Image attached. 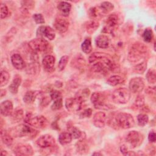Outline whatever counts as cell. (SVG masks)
<instances>
[{"label": "cell", "instance_id": "cell-9", "mask_svg": "<svg viewBox=\"0 0 156 156\" xmlns=\"http://www.w3.org/2000/svg\"><path fill=\"white\" fill-rule=\"evenodd\" d=\"M126 140L131 147H136L142 143L143 137L140 132L133 130L127 133Z\"/></svg>", "mask_w": 156, "mask_h": 156}, {"label": "cell", "instance_id": "cell-16", "mask_svg": "<svg viewBox=\"0 0 156 156\" xmlns=\"http://www.w3.org/2000/svg\"><path fill=\"white\" fill-rule=\"evenodd\" d=\"M42 63L44 69L48 73H51L54 70L55 58L51 55H46L43 59Z\"/></svg>", "mask_w": 156, "mask_h": 156}, {"label": "cell", "instance_id": "cell-38", "mask_svg": "<svg viewBox=\"0 0 156 156\" xmlns=\"http://www.w3.org/2000/svg\"><path fill=\"white\" fill-rule=\"evenodd\" d=\"M143 37L146 42H151L153 38V32L150 29H146L143 32Z\"/></svg>", "mask_w": 156, "mask_h": 156}, {"label": "cell", "instance_id": "cell-32", "mask_svg": "<svg viewBox=\"0 0 156 156\" xmlns=\"http://www.w3.org/2000/svg\"><path fill=\"white\" fill-rule=\"evenodd\" d=\"M99 8L101 10L102 13H108V12L112 11L113 9L114 6L111 2L105 1V2H103L101 4V5H100Z\"/></svg>", "mask_w": 156, "mask_h": 156}, {"label": "cell", "instance_id": "cell-35", "mask_svg": "<svg viewBox=\"0 0 156 156\" xmlns=\"http://www.w3.org/2000/svg\"><path fill=\"white\" fill-rule=\"evenodd\" d=\"M146 77L149 83L152 84L155 83L156 81L155 71L154 69H149L146 75Z\"/></svg>", "mask_w": 156, "mask_h": 156}, {"label": "cell", "instance_id": "cell-15", "mask_svg": "<svg viewBox=\"0 0 156 156\" xmlns=\"http://www.w3.org/2000/svg\"><path fill=\"white\" fill-rule=\"evenodd\" d=\"M13 153L16 155H31L34 151L32 147L27 144H18L13 148Z\"/></svg>", "mask_w": 156, "mask_h": 156}, {"label": "cell", "instance_id": "cell-39", "mask_svg": "<svg viewBox=\"0 0 156 156\" xmlns=\"http://www.w3.org/2000/svg\"><path fill=\"white\" fill-rule=\"evenodd\" d=\"M68 58H69V57L67 55H63L60 58V59L58 62V68L59 71H62L65 69V68L66 66V64L68 63Z\"/></svg>", "mask_w": 156, "mask_h": 156}, {"label": "cell", "instance_id": "cell-36", "mask_svg": "<svg viewBox=\"0 0 156 156\" xmlns=\"http://www.w3.org/2000/svg\"><path fill=\"white\" fill-rule=\"evenodd\" d=\"M137 121H138V124L140 126H145L148 121H149V118L148 116L146 114H140L137 116Z\"/></svg>", "mask_w": 156, "mask_h": 156}, {"label": "cell", "instance_id": "cell-8", "mask_svg": "<svg viewBox=\"0 0 156 156\" xmlns=\"http://www.w3.org/2000/svg\"><path fill=\"white\" fill-rule=\"evenodd\" d=\"M29 46L34 52H44L48 50L49 43L43 38H37L30 41Z\"/></svg>", "mask_w": 156, "mask_h": 156}, {"label": "cell", "instance_id": "cell-6", "mask_svg": "<svg viewBox=\"0 0 156 156\" xmlns=\"http://www.w3.org/2000/svg\"><path fill=\"white\" fill-rule=\"evenodd\" d=\"M91 101L96 108L108 110L112 108V106L105 102V96L100 92L93 93L91 97Z\"/></svg>", "mask_w": 156, "mask_h": 156}, {"label": "cell", "instance_id": "cell-44", "mask_svg": "<svg viewBox=\"0 0 156 156\" xmlns=\"http://www.w3.org/2000/svg\"><path fill=\"white\" fill-rule=\"evenodd\" d=\"M71 134L72 135V137L74 139H77V138H79L81 136H82V132L78 129L76 127H73L71 129Z\"/></svg>", "mask_w": 156, "mask_h": 156}, {"label": "cell", "instance_id": "cell-18", "mask_svg": "<svg viewBox=\"0 0 156 156\" xmlns=\"http://www.w3.org/2000/svg\"><path fill=\"white\" fill-rule=\"evenodd\" d=\"M106 116L102 112H99L96 113L93 116V123L94 125L99 128H102L105 124Z\"/></svg>", "mask_w": 156, "mask_h": 156}, {"label": "cell", "instance_id": "cell-42", "mask_svg": "<svg viewBox=\"0 0 156 156\" xmlns=\"http://www.w3.org/2000/svg\"><path fill=\"white\" fill-rule=\"evenodd\" d=\"M34 2L32 1H25L22 2V8L26 10L27 11L29 9H31L34 6Z\"/></svg>", "mask_w": 156, "mask_h": 156}, {"label": "cell", "instance_id": "cell-47", "mask_svg": "<svg viewBox=\"0 0 156 156\" xmlns=\"http://www.w3.org/2000/svg\"><path fill=\"white\" fill-rule=\"evenodd\" d=\"M50 98L53 101H55L57 99H61L62 98L61 93L57 90H52L50 93Z\"/></svg>", "mask_w": 156, "mask_h": 156}, {"label": "cell", "instance_id": "cell-2", "mask_svg": "<svg viewBox=\"0 0 156 156\" xmlns=\"http://www.w3.org/2000/svg\"><path fill=\"white\" fill-rule=\"evenodd\" d=\"M115 120L117 126L124 129H130L135 125L133 116L127 113H119L115 116Z\"/></svg>", "mask_w": 156, "mask_h": 156}, {"label": "cell", "instance_id": "cell-23", "mask_svg": "<svg viewBox=\"0 0 156 156\" xmlns=\"http://www.w3.org/2000/svg\"><path fill=\"white\" fill-rule=\"evenodd\" d=\"M21 83V78L19 75H16L12 82V83L9 85V91L12 94H16L18 92V87Z\"/></svg>", "mask_w": 156, "mask_h": 156}, {"label": "cell", "instance_id": "cell-12", "mask_svg": "<svg viewBox=\"0 0 156 156\" xmlns=\"http://www.w3.org/2000/svg\"><path fill=\"white\" fill-rule=\"evenodd\" d=\"M129 87V91L133 93H140L144 87V81L141 77H134L130 80Z\"/></svg>", "mask_w": 156, "mask_h": 156}, {"label": "cell", "instance_id": "cell-10", "mask_svg": "<svg viewBox=\"0 0 156 156\" xmlns=\"http://www.w3.org/2000/svg\"><path fill=\"white\" fill-rule=\"evenodd\" d=\"M82 102L76 97L67 98L65 101V107L71 112H77L79 111L82 105Z\"/></svg>", "mask_w": 156, "mask_h": 156}, {"label": "cell", "instance_id": "cell-4", "mask_svg": "<svg viewBox=\"0 0 156 156\" xmlns=\"http://www.w3.org/2000/svg\"><path fill=\"white\" fill-rule=\"evenodd\" d=\"M13 135L19 137H28L30 138H34L38 133V131L31 127L25 124H21L16 126L12 131Z\"/></svg>", "mask_w": 156, "mask_h": 156}, {"label": "cell", "instance_id": "cell-45", "mask_svg": "<svg viewBox=\"0 0 156 156\" xmlns=\"http://www.w3.org/2000/svg\"><path fill=\"white\" fill-rule=\"evenodd\" d=\"M62 98L54 101L53 104L51 106V108L54 110H59L62 107Z\"/></svg>", "mask_w": 156, "mask_h": 156}, {"label": "cell", "instance_id": "cell-5", "mask_svg": "<svg viewBox=\"0 0 156 156\" xmlns=\"http://www.w3.org/2000/svg\"><path fill=\"white\" fill-rule=\"evenodd\" d=\"M24 121L30 126L38 129H44L48 124V121L44 116H36L33 117L30 113L26 115Z\"/></svg>", "mask_w": 156, "mask_h": 156}, {"label": "cell", "instance_id": "cell-1", "mask_svg": "<svg viewBox=\"0 0 156 156\" xmlns=\"http://www.w3.org/2000/svg\"><path fill=\"white\" fill-rule=\"evenodd\" d=\"M147 48L143 43H136L131 48L129 55L128 59L131 62H136L140 60L146 54Z\"/></svg>", "mask_w": 156, "mask_h": 156}, {"label": "cell", "instance_id": "cell-43", "mask_svg": "<svg viewBox=\"0 0 156 156\" xmlns=\"http://www.w3.org/2000/svg\"><path fill=\"white\" fill-rule=\"evenodd\" d=\"M0 12H1L0 16H1V19L5 18L7 16L8 13H9V10H8V8H7V7L5 4H2V3L1 4Z\"/></svg>", "mask_w": 156, "mask_h": 156}, {"label": "cell", "instance_id": "cell-24", "mask_svg": "<svg viewBox=\"0 0 156 156\" xmlns=\"http://www.w3.org/2000/svg\"><path fill=\"white\" fill-rule=\"evenodd\" d=\"M99 24L98 21L91 20L85 23V27L86 31L88 34H92L97 29V28L99 27Z\"/></svg>", "mask_w": 156, "mask_h": 156}, {"label": "cell", "instance_id": "cell-40", "mask_svg": "<svg viewBox=\"0 0 156 156\" xmlns=\"http://www.w3.org/2000/svg\"><path fill=\"white\" fill-rule=\"evenodd\" d=\"M76 148L77 151L80 152L82 154H83L85 151L87 152L88 151V145L83 140H80L78 143H77L76 144Z\"/></svg>", "mask_w": 156, "mask_h": 156}, {"label": "cell", "instance_id": "cell-28", "mask_svg": "<svg viewBox=\"0 0 156 156\" xmlns=\"http://www.w3.org/2000/svg\"><path fill=\"white\" fill-rule=\"evenodd\" d=\"M102 11L99 7H91L88 10V15L89 16L94 20H96L97 18L101 16Z\"/></svg>", "mask_w": 156, "mask_h": 156}, {"label": "cell", "instance_id": "cell-11", "mask_svg": "<svg viewBox=\"0 0 156 156\" xmlns=\"http://www.w3.org/2000/svg\"><path fill=\"white\" fill-rule=\"evenodd\" d=\"M37 36L38 38L45 37L48 39L52 40L55 37V34L54 29L51 27L41 26L39 27L37 30Z\"/></svg>", "mask_w": 156, "mask_h": 156}, {"label": "cell", "instance_id": "cell-17", "mask_svg": "<svg viewBox=\"0 0 156 156\" xmlns=\"http://www.w3.org/2000/svg\"><path fill=\"white\" fill-rule=\"evenodd\" d=\"M69 23L63 18H57L54 23V29L60 33H64L67 31Z\"/></svg>", "mask_w": 156, "mask_h": 156}, {"label": "cell", "instance_id": "cell-20", "mask_svg": "<svg viewBox=\"0 0 156 156\" xmlns=\"http://www.w3.org/2000/svg\"><path fill=\"white\" fill-rule=\"evenodd\" d=\"M13 66L17 69H22L25 66V63L21 56L18 54H14L11 57Z\"/></svg>", "mask_w": 156, "mask_h": 156}, {"label": "cell", "instance_id": "cell-29", "mask_svg": "<svg viewBox=\"0 0 156 156\" xmlns=\"http://www.w3.org/2000/svg\"><path fill=\"white\" fill-rule=\"evenodd\" d=\"M89 94H90V90L88 88H85V89L79 90L76 93L75 97L78 98L82 102H83L87 101Z\"/></svg>", "mask_w": 156, "mask_h": 156}, {"label": "cell", "instance_id": "cell-50", "mask_svg": "<svg viewBox=\"0 0 156 156\" xmlns=\"http://www.w3.org/2000/svg\"><path fill=\"white\" fill-rule=\"evenodd\" d=\"M148 139L149 140V141L152 142V143H154L155 141V132L152 130L149 132V135H148Z\"/></svg>", "mask_w": 156, "mask_h": 156}, {"label": "cell", "instance_id": "cell-26", "mask_svg": "<svg viewBox=\"0 0 156 156\" xmlns=\"http://www.w3.org/2000/svg\"><path fill=\"white\" fill-rule=\"evenodd\" d=\"M38 94L39 93H37V91H29L24 96L23 101L26 104H31L35 101Z\"/></svg>", "mask_w": 156, "mask_h": 156}, {"label": "cell", "instance_id": "cell-13", "mask_svg": "<svg viewBox=\"0 0 156 156\" xmlns=\"http://www.w3.org/2000/svg\"><path fill=\"white\" fill-rule=\"evenodd\" d=\"M37 144L41 147L48 148L54 146L55 144V140L51 135L46 134L38 138L37 140Z\"/></svg>", "mask_w": 156, "mask_h": 156}, {"label": "cell", "instance_id": "cell-27", "mask_svg": "<svg viewBox=\"0 0 156 156\" xmlns=\"http://www.w3.org/2000/svg\"><path fill=\"white\" fill-rule=\"evenodd\" d=\"M124 79L118 75H114L110 77L107 80V83L111 86H116L123 83Z\"/></svg>", "mask_w": 156, "mask_h": 156}, {"label": "cell", "instance_id": "cell-19", "mask_svg": "<svg viewBox=\"0 0 156 156\" xmlns=\"http://www.w3.org/2000/svg\"><path fill=\"white\" fill-rule=\"evenodd\" d=\"M1 113L4 116H9L12 113L13 104L12 102L9 100L3 101L0 106Z\"/></svg>", "mask_w": 156, "mask_h": 156}, {"label": "cell", "instance_id": "cell-48", "mask_svg": "<svg viewBox=\"0 0 156 156\" xmlns=\"http://www.w3.org/2000/svg\"><path fill=\"white\" fill-rule=\"evenodd\" d=\"M92 113V110L91 108H88L85 110L83 112H82L80 115V118H88L91 115Z\"/></svg>", "mask_w": 156, "mask_h": 156}, {"label": "cell", "instance_id": "cell-14", "mask_svg": "<svg viewBox=\"0 0 156 156\" xmlns=\"http://www.w3.org/2000/svg\"><path fill=\"white\" fill-rule=\"evenodd\" d=\"M119 21V18L116 14L113 13L110 15L106 20V25L103 30V32H111L118 25Z\"/></svg>", "mask_w": 156, "mask_h": 156}, {"label": "cell", "instance_id": "cell-49", "mask_svg": "<svg viewBox=\"0 0 156 156\" xmlns=\"http://www.w3.org/2000/svg\"><path fill=\"white\" fill-rule=\"evenodd\" d=\"M41 104L43 105V106H46L47 105L49 102L52 100L51 98H49L47 96H41Z\"/></svg>", "mask_w": 156, "mask_h": 156}, {"label": "cell", "instance_id": "cell-31", "mask_svg": "<svg viewBox=\"0 0 156 156\" xmlns=\"http://www.w3.org/2000/svg\"><path fill=\"white\" fill-rule=\"evenodd\" d=\"M81 48L83 52L85 54H89L92 50L91 40L90 38H86L82 43Z\"/></svg>", "mask_w": 156, "mask_h": 156}, {"label": "cell", "instance_id": "cell-37", "mask_svg": "<svg viewBox=\"0 0 156 156\" xmlns=\"http://www.w3.org/2000/svg\"><path fill=\"white\" fill-rule=\"evenodd\" d=\"M147 65L146 62L140 63L136 65H135L133 68V71L137 74H143L146 68Z\"/></svg>", "mask_w": 156, "mask_h": 156}, {"label": "cell", "instance_id": "cell-52", "mask_svg": "<svg viewBox=\"0 0 156 156\" xmlns=\"http://www.w3.org/2000/svg\"><path fill=\"white\" fill-rule=\"evenodd\" d=\"M93 155H102V154L99 153V152H94V153L93 154Z\"/></svg>", "mask_w": 156, "mask_h": 156}, {"label": "cell", "instance_id": "cell-34", "mask_svg": "<svg viewBox=\"0 0 156 156\" xmlns=\"http://www.w3.org/2000/svg\"><path fill=\"white\" fill-rule=\"evenodd\" d=\"M24 118L23 111L21 109L16 110L12 115V119L14 122H18Z\"/></svg>", "mask_w": 156, "mask_h": 156}, {"label": "cell", "instance_id": "cell-41", "mask_svg": "<svg viewBox=\"0 0 156 156\" xmlns=\"http://www.w3.org/2000/svg\"><path fill=\"white\" fill-rule=\"evenodd\" d=\"M135 107L138 108H142L144 104V98L143 95H138L135 99L134 103Z\"/></svg>", "mask_w": 156, "mask_h": 156}, {"label": "cell", "instance_id": "cell-25", "mask_svg": "<svg viewBox=\"0 0 156 156\" xmlns=\"http://www.w3.org/2000/svg\"><path fill=\"white\" fill-rule=\"evenodd\" d=\"M73 139L71 133L62 132L58 136V141L62 145H65L71 143Z\"/></svg>", "mask_w": 156, "mask_h": 156}, {"label": "cell", "instance_id": "cell-46", "mask_svg": "<svg viewBox=\"0 0 156 156\" xmlns=\"http://www.w3.org/2000/svg\"><path fill=\"white\" fill-rule=\"evenodd\" d=\"M33 18L36 23L43 24L44 23V20L43 15L40 13H35L33 15Z\"/></svg>", "mask_w": 156, "mask_h": 156}, {"label": "cell", "instance_id": "cell-3", "mask_svg": "<svg viewBox=\"0 0 156 156\" xmlns=\"http://www.w3.org/2000/svg\"><path fill=\"white\" fill-rule=\"evenodd\" d=\"M89 62L93 63L95 62H100L104 63L107 66V69H112L114 67V62L111 56L107 54L102 52H94L88 58Z\"/></svg>", "mask_w": 156, "mask_h": 156}, {"label": "cell", "instance_id": "cell-21", "mask_svg": "<svg viewBox=\"0 0 156 156\" xmlns=\"http://www.w3.org/2000/svg\"><path fill=\"white\" fill-rule=\"evenodd\" d=\"M95 42L98 47L100 48H107L110 44V39L107 35H100L96 37Z\"/></svg>", "mask_w": 156, "mask_h": 156}, {"label": "cell", "instance_id": "cell-33", "mask_svg": "<svg viewBox=\"0 0 156 156\" xmlns=\"http://www.w3.org/2000/svg\"><path fill=\"white\" fill-rule=\"evenodd\" d=\"M10 78V75L9 73L5 70H2L1 72V76H0V86L3 87L5 85Z\"/></svg>", "mask_w": 156, "mask_h": 156}, {"label": "cell", "instance_id": "cell-30", "mask_svg": "<svg viewBox=\"0 0 156 156\" xmlns=\"http://www.w3.org/2000/svg\"><path fill=\"white\" fill-rule=\"evenodd\" d=\"M1 139L2 140V142L8 146H11L13 143V138L12 136L8 132L2 130H1Z\"/></svg>", "mask_w": 156, "mask_h": 156}, {"label": "cell", "instance_id": "cell-51", "mask_svg": "<svg viewBox=\"0 0 156 156\" xmlns=\"http://www.w3.org/2000/svg\"><path fill=\"white\" fill-rule=\"evenodd\" d=\"M121 152L123 155H127L129 151H127V148L126 147V146H125L124 145H122L121 147Z\"/></svg>", "mask_w": 156, "mask_h": 156}, {"label": "cell", "instance_id": "cell-7", "mask_svg": "<svg viewBox=\"0 0 156 156\" xmlns=\"http://www.w3.org/2000/svg\"><path fill=\"white\" fill-rule=\"evenodd\" d=\"M130 98V92L125 88L115 90L112 93L113 101L118 104H126Z\"/></svg>", "mask_w": 156, "mask_h": 156}, {"label": "cell", "instance_id": "cell-22", "mask_svg": "<svg viewBox=\"0 0 156 156\" xmlns=\"http://www.w3.org/2000/svg\"><path fill=\"white\" fill-rule=\"evenodd\" d=\"M71 4L65 1L60 2L57 5L58 10L60 11L62 15H63L64 16H67L69 15V12L71 10Z\"/></svg>", "mask_w": 156, "mask_h": 156}]
</instances>
